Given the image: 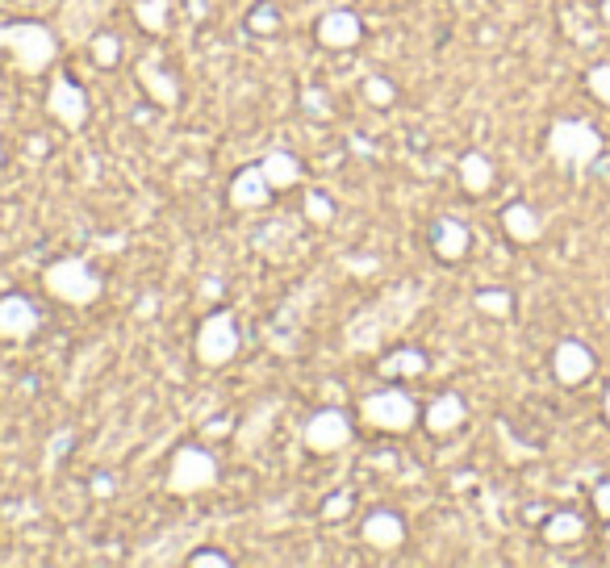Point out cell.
Listing matches in <instances>:
<instances>
[{"mask_svg": "<svg viewBox=\"0 0 610 568\" xmlns=\"http://www.w3.org/2000/svg\"><path fill=\"white\" fill-rule=\"evenodd\" d=\"M544 147H548V155L560 163V168L585 176L602 159L606 142H602L598 126L581 122V117H556V122L548 126V142H544Z\"/></svg>", "mask_w": 610, "mask_h": 568, "instance_id": "cell-1", "label": "cell"}, {"mask_svg": "<svg viewBox=\"0 0 610 568\" xmlns=\"http://www.w3.org/2000/svg\"><path fill=\"white\" fill-rule=\"evenodd\" d=\"M0 51L13 55L17 71L42 76V71L55 63L59 42H55L51 26H42V21H13V26H0Z\"/></svg>", "mask_w": 610, "mask_h": 568, "instance_id": "cell-2", "label": "cell"}, {"mask_svg": "<svg viewBox=\"0 0 610 568\" xmlns=\"http://www.w3.org/2000/svg\"><path fill=\"white\" fill-rule=\"evenodd\" d=\"M42 284H46V293L63 305H92L101 297V276L92 272L88 259H80V255H63L55 264H46Z\"/></svg>", "mask_w": 610, "mask_h": 568, "instance_id": "cell-3", "label": "cell"}, {"mask_svg": "<svg viewBox=\"0 0 610 568\" xmlns=\"http://www.w3.org/2000/svg\"><path fill=\"white\" fill-rule=\"evenodd\" d=\"M360 418L372 426V431L406 435L422 422V410H418V401L406 389H381V393H368L360 401Z\"/></svg>", "mask_w": 610, "mask_h": 568, "instance_id": "cell-4", "label": "cell"}, {"mask_svg": "<svg viewBox=\"0 0 610 568\" xmlns=\"http://www.w3.org/2000/svg\"><path fill=\"white\" fill-rule=\"evenodd\" d=\"M214 481H218L214 452H205V447H197V443H184V447L172 452V460H168V493L197 497L205 489H214Z\"/></svg>", "mask_w": 610, "mask_h": 568, "instance_id": "cell-5", "label": "cell"}, {"mask_svg": "<svg viewBox=\"0 0 610 568\" xmlns=\"http://www.w3.org/2000/svg\"><path fill=\"white\" fill-rule=\"evenodd\" d=\"M243 347V335H239V322H234L230 310H218V314H205L201 326H197V343H193V355L201 368H226L234 355Z\"/></svg>", "mask_w": 610, "mask_h": 568, "instance_id": "cell-6", "label": "cell"}, {"mask_svg": "<svg viewBox=\"0 0 610 568\" xmlns=\"http://www.w3.org/2000/svg\"><path fill=\"white\" fill-rule=\"evenodd\" d=\"M305 447H310L314 456H335V452H343V447L351 443V418H347V410H339V406H322V410H314L310 414V422H305Z\"/></svg>", "mask_w": 610, "mask_h": 568, "instance_id": "cell-7", "label": "cell"}, {"mask_svg": "<svg viewBox=\"0 0 610 568\" xmlns=\"http://www.w3.org/2000/svg\"><path fill=\"white\" fill-rule=\"evenodd\" d=\"M46 113H51V122L63 126L67 134L84 130L88 126V97H84V88L72 76H55L51 88H46Z\"/></svg>", "mask_w": 610, "mask_h": 568, "instance_id": "cell-8", "label": "cell"}, {"mask_svg": "<svg viewBox=\"0 0 610 568\" xmlns=\"http://www.w3.org/2000/svg\"><path fill=\"white\" fill-rule=\"evenodd\" d=\"M598 372V355L585 347L581 339H560L556 343V351H552V376L565 389H577V385H585L590 376Z\"/></svg>", "mask_w": 610, "mask_h": 568, "instance_id": "cell-9", "label": "cell"}, {"mask_svg": "<svg viewBox=\"0 0 610 568\" xmlns=\"http://www.w3.org/2000/svg\"><path fill=\"white\" fill-rule=\"evenodd\" d=\"M314 38L326 51H351V46H360V38H364V21L351 9H326L314 26Z\"/></svg>", "mask_w": 610, "mask_h": 568, "instance_id": "cell-10", "label": "cell"}, {"mask_svg": "<svg viewBox=\"0 0 610 568\" xmlns=\"http://www.w3.org/2000/svg\"><path fill=\"white\" fill-rule=\"evenodd\" d=\"M272 197H276V188L268 184L260 163H247V168H239V172L230 176V205L234 209H243V213L264 209Z\"/></svg>", "mask_w": 610, "mask_h": 568, "instance_id": "cell-11", "label": "cell"}, {"mask_svg": "<svg viewBox=\"0 0 610 568\" xmlns=\"http://www.w3.org/2000/svg\"><path fill=\"white\" fill-rule=\"evenodd\" d=\"M42 326V310L21 297V293H5L0 297V339H30Z\"/></svg>", "mask_w": 610, "mask_h": 568, "instance_id": "cell-12", "label": "cell"}, {"mask_svg": "<svg viewBox=\"0 0 610 568\" xmlns=\"http://www.w3.org/2000/svg\"><path fill=\"white\" fill-rule=\"evenodd\" d=\"M360 539L368 543V548H377V552H397L406 543V523H402V514H393V510H372L364 523H360Z\"/></svg>", "mask_w": 610, "mask_h": 568, "instance_id": "cell-13", "label": "cell"}, {"mask_svg": "<svg viewBox=\"0 0 610 568\" xmlns=\"http://www.w3.org/2000/svg\"><path fill=\"white\" fill-rule=\"evenodd\" d=\"M431 251L443 264H460V259L473 251V230H468L460 218H439L431 226Z\"/></svg>", "mask_w": 610, "mask_h": 568, "instance_id": "cell-14", "label": "cell"}, {"mask_svg": "<svg viewBox=\"0 0 610 568\" xmlns=\"http://www.w3.org/2000/svg\"><path fill=\"white\" fill-rule=\"evenodd\" d=\"M502 230H506L510 243L531 247V243L544 239V213H539L535 205H527V201H510L502 209Z\"/></svg>", "mask_w": 610, "mask_h": 568, "instance_id": "cell-15", "label": "cell"}, {"mask_svg": "<svg viewBox=\"0 0 610 568\" xmlns=\"http://www.w3.org/2000/svg\"><path fill=\"white\" fill-rule=\"evenodd\" d=\"M468 418V406L460 393H439L427 410H422V426H427V435H452L460 431Z\"/></svg>", "mask_w": 610, "mask_h": 568, "instance_id": "cell-16", "label": "cell"}, {"mask_svg": "<svg viewBox=\"0 0 610 568\" xmlns=\"http://www.w3.org/2000/svg\"><path fill=\"white\" fill-rule=\"evenodd\" d=\"M456 176H460V188H464L468 197H485L489 188H494V180H498L494 159H489L485 151H468V155H460Z\"/></svg>", "mask_w": 610, "mask_h": 568, "instance_id": "cell-17", "label": "cell"}, {"mask_svg": "<svg viewBox=\"0 0 610 568\" xmlns=\"http://www.w3.org/2000/svg\"><path fill=\"white\" fill-rule=\"evenodd\" d=\"M138 84L147 88V97L155 105H163V109H176L180 105V84H176V76H172L168 67H159L155 59L138 63Z\"/></svg>", "mask_w": 610, "mask_h": 568, "instance_id": "cell-18", "label": "cell"}, {"mask_svg": "<svg viewBox=\"0 0 610 568\" xmlns=\"http://www.w3.org/2000/svg\"><path fill=\"white\" fill-rule=\"evenodd\" d=\"M260 168H264V176H268V184L276 188V193H285V188H297L301 184V159L297 155H289V151H268L264 159H260Z\"/></svg>", "mask_w": 610, "mask_h": 568, "instance_id": "cell-19", "label": "cell"}, {"mask_svg": "<svg viewBox=\"0 0 610 568\" xmlns=\"http://www.w3.org/2000/svg\"><path fill=\"white\" fill-rule=\"evenodd\" d=\"M585 535V518L577 510H556L548 514V523H544V539L552 543V548H565V543H577Z\"/></svg>", "mask_w": 610, "mask_h": 568, "instance_id": "cell-20", "label": "cell"}, {"mask_svg": "<svg viewBox=\"0 0 610 568\" xmlns=\"http://www.w3.org/2000/svg\"><path fill=\"white\" fill-rule=\"evenodd\" d=\"M134 21L147 34H163V30H168V21H172V0H138V5H134Z\"/></svg>", "mask_w": 610, "mask_h": 568, "instance_id": "cell-21", "label": "cell"}, {"mask_svg": "<svg viewBox=\"0 0 610 568\" xmlns=\"http://www.w3.org/2000/svg\"><path fill=\"white\" fill-rule=\"evenodd\" d=\"M418 372H427V355L414 347H402L381 360V376H418Z\"/></svg>", "mask_w": 610, "mask_h": 568, "instance_id": "cell-22", "label": "cell"}, {"mask_svg": "<svg viewBox=\"0 0 610 568\" xmlns=\"http://www.w3.org/2000/svg\"><path fill=\"white\" fill-rule=\"evenodd\" d=\"M473 310L477 314H485V318H510L514 314V297L506 293V289H481L477 297H473Z\"/></svg>", "mask_w": 610, "mask_h": 568, "instance_id": "cell-23", "label": "cell"}, {"mask_svg": "<svg viewBox=\"0 0 610 568\" xmlns=\"http://www.w3.org/2000/svg\"><path fill=\"white\" fill-rule=\"evenodd\" d=\"M88 55L97 67H117V59H122V42H117L113 34H92L88 38Z\"/></svg>", "mask_w": 610, "mask_h": 568, "instance_id": "cell-24", "label": "cell"}, {"mask_svg": "<svg viewBox=\"0 0 610 568\" xmlns=\"http://www.w3.org/2000/svg\"><path fill=\"white\" fill-rule=\"evenodd\" d=\"M364 101L377 105V109H389V105L397 101V84L385 80V76H368V80H364Z\"/></svg>", "mask_w": 610, "mask_h": 568, "instance_id": "cell-25", "label": "cell"}, {"mask_svg": "<svg viewBox=\"0 0 610 568\" xmlns=\"http://www.w3.org/2000/svg\"><path fill=\"white\" fill-rule=\"evenodd\" d=\"M247 30L251 34H276L280 30V13L272 5H255L251 17H247Z\"/></svg>", "mask_w": 610, "mask_h": 568, "instance_id": "cell-26", "label": "cell"}, {"mask_svg": "<svg viewBox=\"0 0 610 568\" xmlns=\"http://www.w3.org/2000/svg\"><path fill=\"white\" fill-rule=\"evenodd\" d=\"M585 88H590V97L610 105V63H598V67L585 71Z\"/></svg>", "mask_w": 610, "mask_h": 568, "instance_id": "cell-27", "label": "cell"}, {"mask_svg": "<svg viewBox=\"0 0 610 568\" xmlns=\"http://www.w3.org/2000/svg\"><path fill=\"white\" fill-rule=\"evenodd\" d=\"M305 218H310L314 226H331V218H335L331 197H322V193H310V197H305Z\"/></svg>", "mask_w": 610, "mask_h": 568, "instance_id": "cell-28", "label": "cell"}, {"mask_svg": "<svg viewBox=\"0 0 610 568\" xmlns=\"http://www.w3.org/2000/svg\"><path fill=\"white\" fill-rule=\"evenodd\" d=\"M184 564H189V568H230V556L226 552H214V548H201V552H193Z\"/></svg>", "mask_w": 610, "mask_h": 568, "instance_id": "cell-29", "label": "cell"}, {"mask_svg": "<svg viewBox=\"0 0 610 568\" xmlns=\"http://www.w3.org/2000/svg\"><path fill=\"white\" fill-rule=\"evenodd\" d=\"M347 510H351V497H347V493L326 497V506H322V514L331 518V523H339V518H347Z\"/></svg>", "mask_w": 610, "mask_h": 568, "instance_id": "cell-30", "label": "cell"}, {"mask_svg": "<svg viewBox=\"0 0 610 568\" xmlns=\"http://www.w3.org/2000/svg\"><path fill=\"white\" fill-rule=\"evenodd\" d=\"M594 510H598L602 518H610V477L594 485Z\"/></svg>", "mask_w": 610, "mask_h": 568, "instance_id": "cell-31", "label": "cell"}, {"mask_svg": "<svg viewBox=\"0 0 610 568\" xmlns=\"http://www.w3.org/2000/svg\"><path fill=\"white\" fill-rule=\"evenodd\" d=\"M602 414H606V426H610V385H606V393H602Z\"/></svg>", "mask_w": 610, "mask_h": 568, "instance_id": "cell-32", "label": "cell"}, {"mask_svg": "<svg viewBox=\"0 0 610 568\" xmlns=\"http://www.w3.org/2000/svg\"><path fill=\"white\" fill-rule=\"evenodd\" d=\"M598 13H602V21L610 26V0H598Z\"/></svg>", "mask_w": 610, "mask_h": 568, "instance_id": "cell-33", "label": "cell"}, {"mask_svg": "<svg viewBox=\"0 0 610 568\" xmlns=\"http://www.w3.org/2000/svg\"><path fill=\"white\" fill-rule=\"evenodd\" d=\"M606 539H610V518H606Z\"/></svg>", "mask_w": 610, "mask_h": 568, "instance_id": "cell-34", "label": "cell"}]
</instances>
